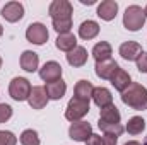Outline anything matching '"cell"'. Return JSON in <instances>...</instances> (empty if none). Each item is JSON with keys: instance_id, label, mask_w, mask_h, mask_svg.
I'll return each mask as SVG.
<instances>
[{"instance_id": "obj_35", "label": "cell", "mask_w": 147, "mask_h": 145, "mask_svg": "<svg viewBox=\"0 0 147 145\" xmlns=\"http://www.w3.org/2000/svg\"><path fill=\"white\" fill-rule=\"evenodd\" d=\"M144 14H146V19H147V5H146V9H144Z\"/></svg>"}, {"instance_id": "obj_25", "label": "cell", "mask_w": 147, "mask_h": 145, "mask_svg": "<svg viewBox=\"0 0 147 145\" xmlns=\"http://www.w3.org/2000/svg\"><path fill=\"white\" fill-rule=\"evenodd\" d=\"M19 140H21L22 145H39V135H38L36 130L28 128V130H24V132L21 133Z\"/></svg>"}, {"instance_id": "obj_32", "label": "cell", "mask_w": 147, "mask_h": 145, "mask_svg": "<svg viewBox=\"0 0 147 145\" xmlns=\"http://www.w3.org/2000/svg\"><path fill=\"white\" fill-rule=\"evenodd\" d=\"M123 145H140V144H139L137 140H130V142H125Z\"/></svg>"}, {"instance_id": "obj_19", "label": "cell", "mask_w": 147, "mask_h": 145, "mask_svg": "<svg viewBox=\"0 0 147 145\" xmlns=\"http://www.w3.org/2000/svg\"><path fill=\"white\" fill-rule=\"evenodd\" d=\"M99 34V24L96 22V21H91V19H87V21H84L80 26H79V36L82 38V39H94V38Z\"/></svg>"}, {"instance_id": "obj_15", "label": "cell", "mask_w": 147, "mask_h": 145, "mask_svg": "<svg viewBox=\"0 0 147 145\" xmlns=\"http://www.w3.org/2000/svg\"><path fill=\"white\" fill-rule=\"evenodd\" d=\"M87 50L84 48V46H77V48H74L70 53H67V62H69V65L70 67H84L86 63H87Z\"/></svg>"}, {"instance_id": "obj_12", "label": "cell", "mask_w": 147, "mask_h": 145, "mask_svg": "<svg viewBox=\"0 0 147 145\" xmlns=\"http://www.w3.org/2000/svg\"><path fill=\"white\" fill-rule=\"evenodd\" d=\"M45 91H46L48 99L58 101V99H62V97L65 96V92H67V84H65L62 79H58V80H55V82H48V84L45 85Z\"/></svg>"}, {"instance_id": "obj_23", "label": "cell", "mask_w": 147, "mask_h": 145, "mask_svg": "<svg viewBox=\"0 0 147 145\" xmlns=\"http://www.w3.org/2000/svg\"><path fill=\"white\" fill-rule=\"evenodd\" d=\"M92 91H94V85L89 80H79L74 87L75 97L84 99V101H89V97H92Z\"/></svg>"}, {"instance_id": "obj_4", "label": "cell", "mask_w": 147, "mask_h": 145, "mask_svg": "<svg viewBox=\"0 0 147 145\" xmlns=\"http://www.w3.org/2000/svg\"><path fill=\"white\" fill-rule=\"evenodd\" d=\"M89 113V101H84V99H79L74 96L72 99L69 101L67 104V109H65V118L69 121H80L86 114Z\"/></svg>"}, {"instance_id": "obj_6", "label": "cell", "mask_w": 147, "mask_h": 145, "mask_svg": "<svg viewBox=\"0 0 147 145\" xmlns=\"http://www.w3.org/2000/svg\"><path fill=\"white\" fill-rule=\"evenodd\" d=\"M48 29H46V26L45 24H41V22H33V24H29L28 26V29H26V39L29 41V43H33V44H38V46H41V44H45L46 41H48Z\"/></svg>"}, {"instance_id": "obj_2", "label": "cell", "mask_w": 147, "mask_h": 145, "mask_svg": "<svg viewBox=\"0 0 147 145\" xmlns=\"http://www.w3.org/2000/svg\"><path fill=\"white\" fill-rule=\"evenodd\" d=\"M144 24H146L144 9L139 7V5H130V7H127V10H125V14H123V26H125V29L135 33V31H139Z\"/></svg>"}, {"instance_id": "obj_17", "label": "cell", "mask_w": 147, "mask_h": 145, "mask_svg": "<svg viewBox=\"0 0 147 145\" xmlns=\"http://www.w3.org/2000/svg\"><path fill=\"white\" fill-rule=\"evenodd\" d=\"M38 65H39L38 53L31 51V50L22 51V55H21V68L22 70H26V72H36Z\"/></svg>"}, {"instance_id": "obj_36", "label": "cell", "mask_w": 147, "mask_h": 145, "mask_svg": "<svg viewBox=\"0 0 147 145\" xmlns=\"http://www.w3.org/2000/svg\"><path fill=\"white\" fill-rule=\"evenodd\" d=\"M0 68H2V56H0Z\"/></svg>"}, {"instance_id": "obj_7", "label": "cell", "mask_w": 147, "mask_h": 145, "mask_svg": "<svg viewBox=\"0 0 147 145\" xmlns=\"http://www.w3.org/2000/svg\"><path fill=\"white\" fill-rule=\"evenodd\" d=\"M92 133V126L87 121H75L69 128V137L75 142H86Z\"/></svg>"}, {"instance_id": "obj_28", "label": "cell", "mask_w": 147, "mask_h": 145, "mask_svg": "<svg viewBox=\"0 0 147 145\" xmlns=\"http://www.w3.org/2000/svg\"><path fill=\"white\" fill-rule=\"evenodd\" d=\"M12 118V108L5 103H0V123H5Z\"/></svg>"}, {"instance_id": "obj_3", "label": "cell", "mask_w": 147, "mask_h": 145, "mask_svg": "<svg viewBox=\"0 0 147 145\" xmlns=\"http://www.w3.org/2000/svg\"><path fill=\"white\" fill-rule=\"evenodd\" d=\"M33 87L28 79L24 77H14L9 84V94L14 101H28Z\"/></svg>"}, {"instance_id": "obj_22", "label": "cell", "mask_w": 147, "mask_h": 145, "mask_svg": "<svg viewBox=\"0 0 147 145\" xmlns=\"http://www.w3.org/2000/svg\"><path fill=\"white\" fill-rule=\"evenodd\" d=\"M121 114L115 104H110L106 108H101L99 113V123H120Z\"/></svg>"}, {"instance_id": "obj_34", "label": "cell", "mask_w": 147, "mask_h": 145, "mask_svg": "<svg viewBox=\"0 0 147 145\" xmlns=\"http://www.w3.org/2000/svg\"><path fill=\"white\" fill-rule=\"evenodd\" d=\"M3 34V28H2V24H0V36Z\"/></svg>"}, {"instance_id": "obj_33", "label": "cell", "mask_w": 147, "mask_h": 145, "mask_svg": "<svg viewBox=\"0 0 147 145\" xmlns=\"http://www.w3.org/2000/svg\"><path fill=\"white\" fill-rule=\"evenodd\" d=\"M80 2H82L84 5H92V3H94V0H80Z\"/></svg>"}, {"instance_id": "obj_16", "label": "cell", "mask_w": 147, "mask_h": 145, "mask_svg": "<svg viewBox=\"0 0 147 145\" xmlns=\"http://www.w3.org/2000/svg\"><path fill=\"white\" fill-rule=\"evenodd\" d=\"M110 80H111V85H113L116 91H120V92H123L125 89H128V85L132 84L130 73L127 72V70H123V68H118Z\"/></svg>"}, {"instance_id": "obj_18", "label": "cell", "mask_w": 147, "mask_h": 145, "mask_svg": "<svg viewBox=\"0 0 147 145\" xmlns=\"http://www.w3.org/2000/svg\"><path fill=\"white\" fill-rule=\"evenodd\" d=\"M92 101L98 108H106L113 104V96L106 87H94L92 91Z\"/></svg>"}, {"instance_id": "obj_31", "label": "cell", "mask_w": 147, "mask_h": 145, "mask_svg": "<svg viewBox=\"0 0 147 145\" xmlns=\"http://www.w3.org/2000/svg\"><path fill=\"white\" fill-rule=\"evenodd\" d=\"M118 144V137L116 135H106L103 137V145H116Z\"/></svg>"}, {"instance_id": "obj_37", "label": "cell", "mask_w": 147, "mask_h": 145, "mask_svg": "<svg viewBox=\"0 0 147 145\" xmlns=\"http://www.w3.org/2000/svg\"><path fill=\"white\" fill-rule=\"evenodd\" d=\"M142 145H147V138H146V140H144V144H142Z\"/></svg>"}, {"instance_id": "obj_24", "label": "cell", "mask_w": 147, "mask_h": 145, "mask_svg": "<svg viewBox=\"0 0 147 145\" xmlns=\"http://www.w3.org/2000/svg\"><path fill=\"white\" fill-rule=\"evenodd\" d=\"M125 130H127L130 135H139V133H142V132L146 130V119H144L142 116H134V118L128 119Z\"/></svg>"}, {"instance_id": "obj_26", "label": "cell", "mask_w": 147, "mask_h": 145, "mask_svg": "<svg viewBox=\"0 0 147 145\" xmlns=\"http://www.w3.org/2000/svg\"><path fill=\"white\" fill-rule=\"evenodd\" d=\"M98 126H99V130H103L106 135H116V137H120V135L125 132V128H123L120 123H99V121H98Z\"/></svg>"}, {"instance_id": "obj_30", "label": "cell", "mask_w": 147, "mask_h": 145, "mask_svg": "<svg viewBox=\"0 0 147 145\" xmlns=\"http://www.w3.org/2000/svg\"><path fill=\"white\" fill-rule=\"evenodd\" d=\"M86 145H103V138L96 133H91V137L86 140Z\"/></svg>"}, {"instance_id": "obj_1", "label": "cell", "mask_w": 147, "mask_h": 145, "mask_svg": "<svg viewBox=\"0 0 147 145\" xmlns=\"http://www.w3.org/2000/svg\"><path fill=\"white\" fill-rule=\"evenodd\" d=\"M121 101L123 104H127L128 108L135 109V111H144L147 109V89L142 84L132 82L128 89L121 92Z\"/></svg>"}, {"instance_id": "obj_27", "label": "cell", "mask_w": 147, "mask_h": 145, "mask_svg": "<svg viewBox=\"0 0 147 145\" xmlns=\"http://www.w3.org/2000/svg\"><path fill=\"white\" fill-rule=\"evenodd\" d=\"M17 138L12 132L9 130H0V145H16Z\"/></svg>"}, {"instance_id": "obj_20", "label": "cell", "mask_w": 147, "mask_h": 145, "mask_svg": "<svg viewBox=\"0 0 147 145\" xmlns=\"http://www.w3.org/2000/svg\"><path fill=\"white\" fill-rule=\"evenodd\" d=\"M111 55H113V50H111V44L108 41H99L94 44L92 48V56L96 62H105V60H110Z\"/></svg>"}, {"instance_id": "obj_21", "label": "cell", "mask_w": 147, "mask_h": 145, "mask_svg": "<svg viewBox=\"0 0 147 145\" xmlns=\"http://www.w3.org/2000/svg\"><path fill=\"white\" fill-rule=\"evenodd\" d=\"M55 44H57V48H58L60 51H67V53H70L74 48H77V38H75V34H72V33L58 34L57 41H55Z\"/></svg>"}, {"instance_id": "obj_29", "label": "cell", "mask_w": 147, "mask_h": 145, "mask_svg": "<svg viewBox=\"0 0 147 145\" xmlns=\"http://www.w3.org/2000/svg\"><path fill=\"white\" fill-rule=\"evenodd\" d=\"M137 70L140 73H147V53L146 51H142V55L137 58Z\"/></svg>"}, {"instance_id": "obj_11", "label": "cell", "mask_w": 147, "mask_h": 145, "mask_svg": "<svg viewBox=\"0 0 147 145\" xmlns=\"http://www.w3.org/2000/svg\"><path fill=\"white\" fill-rule=\"evenodd\" d=\"M48 101L50 99L46 96V91L41 85H34L33 91H31V94H29V97H28V103H29V106L33 109H43L48 104Z\"/></svg>"}, {"instance_id": "obj_5", "label": "cell", "mask_w": 147, "mask_h": 145, "mask_svg": "<svg viewBox=\"0 0 147 145\" xmlns=\"http://www.w3.org/2000/svg\"><path fill=\"white\" fill-rule=\"evenodd\" d=\"M48 14L51 17V21H58V19H72L74 7L69 0H53L50 3Z\"/></svg>"}, {"instance_id": "obj_13", "label": "cell", "mask_w": 147, "mask_h": 145, "mask_svg": "<svg viewBox=\"0 0 147 145\" xmlns=\"http://www.w3.org/2000/svg\"><path fill=\"white\" fill-rule=\"evenodd\" d=\"M96 75L99 77V79H105V80H108V79H111L113 75H115V72L120 68L118 67V63L115 62V60H105V62H96Z\"/></svg>"}, {"instance_id": "obj_14", "label": "cell", "mask_w": 147, "mask_h": 145, "mask_svg": "<svg viewBox=\"0 0 147 145\" xmlns=\"http://www.w3.org/2000/svg\"><path fill=\"white\" fill-rule=\"evenodd\" d=\"M118 14V3L115 0H103L98 5V15L103 21H113Z\"/></svg>"}, {"instance_id": "obj_8", "label": "cell", "mask_w": 147, "mask_h": 145, "mask_svg": "<svg viewBox=\"0 0 147 145\" xmlns=\"http://www.w3.org/2000/svg\"><path fill=\"white\" fill-rule=\"evenodd\" d=\"M0 14L7 22H17L24 17V7H22L21 2H7L2 7Z\"/></svg>"}, {"instance_id": "obj_9", "label": "cell", "mask_w": 147, "mask_h": 145, "mask_svg": "<svg viewBox=\"0 0 147 145\" xmlns=\"http://www.w3.org/2000/svg\"><path fill=\"white\" fill-rule=\"evenodd\" d=\"M62 65L58 62H46L41 68H39V77L48 84V82H55L58 79H62Z\"/></svg>"}, {"instance_id": "obj_10", "label": "cell", "mask_w": 147, "mask_h": 145, "mask_svg": "<svg viewBox=\"0 0 147 145\" xmlns=\"http://www.w3.org/2000/svg\"><path fill=\"white\" fill-rule=\"evenodd\" d=\"M120 55L123 60L128 62H137V58L142 55V46L137 41H125L120 46Z\"/></svg>"}]
</instances>
